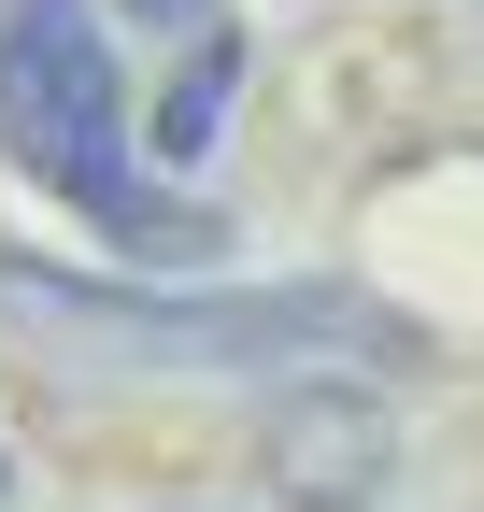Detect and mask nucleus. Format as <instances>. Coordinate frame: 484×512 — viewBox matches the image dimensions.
Returning a JSON list of instances; mask_svg holds the SVG:
<instances>
[{
    "label": "nucleus",
    "mask_w": 484,
    "mask_h": 512,
    "mask_svg": "<svg viewBox=\"0 0 484 512\" xmlns=\"http://www.w3.org/2000/svg\"><path fill=\"white\" fill-rule=\"evenodd\" d=\"M0 313L43 342H86L114 370H228V384H271V370L342 384L371 356H413V328L356 285H200V299H171V285L57 271V256H0Z\"/></svg>",
    "instance_id": "f257e3e1"
},
{
    "label": "nucleus",
    "mask_w": 484,
    "mask_h": 512,
    "mask_svg": "<svg viewBox=\"0 0 484 512\" xmlns=\"http://www.w3.org/2000/svg\"><path fill=\"white\" fill-rule=\"evenodd\" d=\"M0 157L129 256H228L200 200H157L129 171V86H114L100 0H0Z\"/></svg>",
    "instance_id": "f03ea898"
},
{
    "label": "nucleus",
    "mask_w": 484,
    "mask_h": 512,
    "mask_svg": "<svg viewBox=\"0 0 484 512\" xmlns=\"http://www.w3.org/2000/svg\"><path fill=\"white\" fill-rule=\"evenodd\" d=\"M257 470L285 484V512H356V498H385L399 427H385V399H356V384H285Z\"/></svg>",
    "instance_id": "7ed1b4c3"
},
{
    "label": "nucleus",
    "mask_w": 484,
    "mask_h": 512,
    "mask_svg": "<svg viewBox=\"0 0 484 512\" xmlns=\"http://www.w3.org/2000/svg\"><path fill=\"white\" fill-rule=\"evenodd\" d=\"M228 100H242V29H186V72L157 86L143 157H157V171H200V157H214V128H228Z\"/></svg>",
    "instance_id": "20e7f679"
},
{
    "label": "nucleus",
    "mask_w": 484,
    "mask_h": 512,
    "mask_svg": "<svg viewBox=\"0 0 484 512\" xmlns=\"http://www.w3.org/2000/svg\"><path fill=\"white\" fill-rule=\"evenodd\" d=\"M129 29H214V0H114Z\"/></svg>",
    "instance_id": "39448f33"
},
{
    "label": "nucleus",
    "mask_w": 484,
    "mask_h": 512,
    "mask_svg": "<svg viewBox=\"0 0 484 512\" xmlns=\"http://www.w3.org/2000/svg\"><path fill=\"white\" fill-rule=\"evenodd\" d=\"M0 484H15V456H0Z\"/></svg>",
    "instance_id": "423d86ee"
}]
</instances>
